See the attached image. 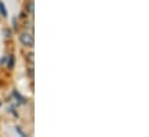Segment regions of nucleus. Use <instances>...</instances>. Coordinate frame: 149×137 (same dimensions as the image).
<instances>
[{"label": "nucleus", "instance_id": "1", "mask_svg": "<svg viewBox=\"0 0 149 137\" xmlns=\"http://www.w3.org/2000/svg\"><path fill=\"white\" fill-rule=\"evenodd\" d=\"M20 42L24 45V46H29V47H33L34 46V37L30 34H22L20 36Z\"/></svg>", "mask_w": 149, "mask_h": 137}, {"label": "nucleus", "instance_id": "2", "mask_svg": "<svg viewBox=\"0 0 149 137\" xmlns=\"http://www.w3.org/2000/svg\"><path fill=\"white\" fill-rule=\"evenodd\" d=\"M0 14H1L2 16H6V15H7V12H6V8H5V5H3V2H1V1H0Z\"/></svg>", "mask_w": 149, "mask_h": 137}, {"label": "nucleus", "instance_id": "3", "mask_svg": "<svg viewBox=\"0 0 149 137\" xmlns=\"http://www.w3.org/2000/svg\"><path fill=\"white\" fill-rule=\"evenodd\" d=\"M27 9H28L30 13H34V1H29V2H28Z\"/></svg>", "mask_w": 149, "mask_h": 137}, {"label": "nucleus", "instance_id": "4", "mask_svg": "<svg viewBox=\"0 0 149 137\" xmlns=\"http://www.w3.org/2000/svg\"><path fill=\"white\" fill-rule=\"evenodd\" d=\"M27 59L29 60V62H34V52H29L28 55H27Z\"/></svg>", "mask_w": 149, "mask_h": 137}, {"label": "nucleus", "instance_id": "5", "mask_svg": "<svg viewBox=\"0 0 149 137\" xmlns=\"http://www.w3.org/2000/svg\"><path fill=\"white\" fill-rule=\"evenodd\" d=\"M13 66H14V57L10 55L9 57V65H8V67L9 68H13Z\"/></svg>", "mask_w": 149, "mask_h": 137}, {"label": "nucleus", "instance_id": "6", "mask_svg": "<svg viewBox=\"0 0 149 137\" xmlns=\"http://www.w3.org/2000/svg\"><path fill=\"white\" fill-rule=\"evenodd\" d=\"M16 131H19V133L21 134V136H23V137L26 136V134H24V133H23V131L20 129V127H16Z\"/></svg>", "mask_w": 149, "mask_h": 137}, {"label": "nucleus", "instance_id": "7", "mask_svg": "<svg viewBox=\"0 0 149 137\" xmlns=\"http://www.w3.org/2000/svg\"><path fill=\"white\" fill-rule=\"evenodd\" d=\"M5 33H6V37H10V31H9V30H7V29H6V30H5Z\"/></svg>", "mask_w": 149, "mask_h": 137}]
</instances>
